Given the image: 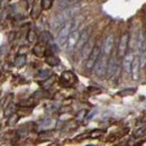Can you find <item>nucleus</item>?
I'll return each instance as SVG.
<instances>
[{
    "label": "nucleus",
    "mask_w": 146,
    "mask_h": 146,
    "mask_svg": "<svg viewBox=\"0 0 146 146\" xmlns=\"http://www.w3.org/2000/svg\"><path fill=\"white\" fill-rule=\"evenodd\" d=\"M81 9H82V5L78 2V3L73 5V6H70V7L65 8V9H63V10H61V13L52 21V28L53 29H57V28L62 27L66 21H69V20L74 18L76 16V14Z\"/></svg>",
    "instance_id": "f257e3e1"
},
{
    "label": "nucleus",
    "mask_w": 146,
    "mask_h": 146,
    "mask_svg": "<svg viewBox=\"0 0 146 146\" xmlns=\"http://www.w3.org/2000/svg\"><path fill=\"white\" fill-rule=\"evenodd\" d=\"M78 25H79V21H78V20L71 19V20L66 21V23L61 27V29H60V32H58V34H57V43H58V45H61V46L65 45V43H66V40H68V37L70 35V33L72 32L73 29H76Z\"/></svg>",
    "instance_id": "f03ea898"
},
{
    "label": "nucleus",
    "mask_w": 146,
    "mask_h": 146,
    "mask_svg": "<svg viewBox=\"0 0 146 146\" xmlns=\"http://www.w3.org/2000/svg\"><path fill=\"white\" fill-rule=\"evenodd\" d=\"M108 55L101 53V55L99 56L98 61L96 62L94 66H93V71L96 73V75L102 78L106 73H107V65H108V60H107Z\"/></svg>",
    "instance_id": "7ed1b4c3"
},
{
    "label": "nucleus",
    "mask_w": 146,
    "mask_h": 146,
    "mask_svg": "<svg viewBox=\"0 0 146 146\" xmlns=\"http://www.w3.org/2000/svg\"><path fill=\"white\" fill-rule=\"evenodd\" d=\"M100 55H101V48H100V46H98V45L93 46V48H92L89 57L87 58V63H86L87 70L93 69V66H94V64H96V62L98 61V58H99Z\"/></svg>",
    "instance_id": "20e7f679"
},
{
    "label": "nucleus",
    "mask_w": 146,
    "mask_h": 146,
    "mask_svg": "<svg viewBox=\"0 0 146 146\" xmlns=\"http://www.w3.org/2000/svg\"><path fill=\"white\" fill-rule=\"evenodd\" d=\"M80 35H81V33L78 29H73L72 32L70 33V35L68 37V40L65 43V47H66V50L69 52H71L72 50L76 48V45H78Z\"/></svg>",
    "instance_id": "39448f33"
},
{
    "label": "nucleus",
    "mask_w": 146,
    "mask_h": 146,
    "mask_svg": "<svg viewBox=\"0 0 146 146\" xmlns=\"http://www.w3.org/2000/svg\"><path fill=\"white\" fill-rule=\"evenodd\" d=\"M141 68H142V64H141L139 56H134V61H133L131 70H130V74H131L133 80H138L139 73H141Z\"/></svg>",
    "instance_id": "423d86ee"
},
{
    "label": "nucleus",
    "mask_w": 146,
    "mask_h": 146,
    "mask_svg": "<svg viewBox=\"0 0 146 146\" xmlns=\"http://www.w3.org/2000/svg\"><path fill=\"white\" fill-rule=\"evenodd\" d=\"M118 71V64H117V60L116 56H111L108 61V65H107V78L111 79L112 76H115V73Z\"/></svg>",
    "instance_id": "0eeeda50"
},
{
    "label": "nucleus",
    "mask_w": 146,
    "mask_h": 146,
    "mask_svg": "<svg viewBox=\"0 0 146 146\" xmlns=\"http://www.w3.org/2000/svg\"><path fill=\"white\" fill-rule=\"evenodd\" d=\"M75 81H76L75 75L71 71H65V72L62 73V75H61V83L64 87H71Z\"/></svg>",
    "instance_id": "6e6552de"
},
{
    "label": "nucleus",
    "mask_w": 146,
    "mask_h": 146,
    "mask_svg": "<svg viewBox=\"0 0 146 146\" xmlns=\"http://www.w3.org/2000/svg\"><path fill=\"white\" fill-rule=\"evenodd\" d=\"M128 42H129V37H128L127 33H125L123 36L120 37L119 45H118V55L119 56H124V55L127 53Z\"/></svg>",
    "instance_id": "1a4fd4ad"
},
{
    "label": "nucleus",
    "mask_w": 146,
    "mask_h": 146,
    "mask_svg": "<svg viewBox=\"0 0 146 146\" xmlns=\"http://www.w3.org/2000/svg\"><path fill=\"white\" fill-rule=\"evenodd\" d=\"M113 44H115V37L112 36V35H109V36L105 39V42H104V45H102V53L109 56L110 53L112 52Z\"/></svg>",
    "instance_id": "9d476101"
},
{
    "label": "nucleus",
    "mask_w": 146,
    "mask_h": 146,
    "mask_svg": "<svg viewBox=\"0 0 146 146\" xmlns=\"http://www.w3.org/2000/svg\"><path fill=\"white\" fill-rule=\"evenodd\" d=\"M91 31L92 28L91 27H87L82 33H81V35H80V38H79V42H78V45H76V47H79V48H82L83 47V45L90 39V35H91Z\"/></svg>",
    "instance_id": "9b49d317"
},
{
    "label": "nucleus",
    "mask_w": 146,
    "mask_h": 146,
    "mask_svg": "<svg viewBox=\"0 0 146 146\" xmlns=\"http://www.w3.org/2000/svg\"><path fill=\"white\" fill-rule=\"evenodd\" d=\"M133 61H134V55L131 52H128L124 55V60H123V68H124V71L126 73H130L131 70V64H133Z\"/></svg>",
    "instance_id": "f8f14e48"
},
{
    "label": "nucleus",
    "mask_w": 146,
    "mask_h": 146,
    "mask_svg": "<svg viewBox=\"0 0 146 146\" xmlns=\"http://www.w3.org/2000/svg\"><path fill=\"white\" fill-rule=\"evenodd\" d=\"M92 48H93V45H92V42L89 39L82 47V58L83 60H87L89 57V55L91 53Z\"/></svg>",
    "instance_id": "ddd939ff"
},
{
    "label": "nucleus",
    "mask_w": 146,
    "mask_h": 146,
    "mask_svg": "<svg viewBox=\"0 0 146 146\" xmlns=\"http://www.w3.org/2000/svg\"><path fill=\"white\" fill-rule=\"evenodd\" d=\"M79 0H60L57 2V10H63L70 6H73L75 3H78Z\"/></svg>",
    "instance_id": "4468645a"
},
{
    "label": "nucleus",
    "mask_w": 146,
    "mask_h": 146,
    "mask_svg": "<svg viewBox=\"0 0 146 146\" xmlns=\"http://www.w3.org/2000/svg\"><path fill=\"white\" fill-rule=\"evenodd\" d=\"M54 126H55V121L52 118H46V119L42 120L40 124H39V127H40V129H43V130L51 129V128H53Z\"/></svg>",
    "instance_id": "2eb2a0df"
},
{
    "label": "nucleus",
    "mask_w": 146,
    "mask_h": 146,
    "mask_svg": "<svg viewBox=\"0 0 146 146\" xmlns=\"http://www.w3.org/2000/svg\"><path fill=\"white\" fill-rule=\"evenodd\" d=\"M33 53L38 56V57H42L43 55L45 54V47L43 45H36L34 48H33Z\"/></svg>",
    "instance_id": "dca6fc26"
},
{
    "label": "nucleus",
    "mask_w": 146,
    "mask_h": 146,
    "mask_svg": "<svg viewBox=\"0 0 146 146\" xmlns=\"http://www.w3.org/2000/svg\"><path fill=\"white\" fill-rule=\"evenodd\" d=\"M58 58L54 56V55H50V56H47L46 57V63L48 64V65H51V66H55V65H57L58 64Z\"/></svg>",
    "instance_id": "f3484780"
},
{
    "label": "nucleus",
    "mask_w": 146,
    "mask_h": 146,
    "mask_svg": "<svg viewBox=\"0 0 146 146\" xmlns=\"http://www.w3.org/2000/svg\"><path fill=\"white\" fill-rule=\"evenodd\" d=\"M51 74H52L51 70H42V71L38 72L37 78H38V79H42V80H46L47 78H50Z\"/></svg>",
    "instance_id": "a211bd4d"
},
{
    "label": "nucleus",
    "mask_w": 146,
    "mask_h": 146,
    "mask_svg": "<svg viewBox=\"0 0 146 146\" xmlns=\"http://www.w3.org/2000/svg\"><path fill=\"white\" fill-rule=\"evenodd\" d=\"M26 63V56L25 55H18L15 60V65L16 66H23L24 64Z\"/></svg>",
    "instance_id": "6ab92c4d"
},
{
    "label": "nucleus",
    "mask_w": 146,
    "mask_h": 146,
    "mask_svg": "<svg viewBox=\"0 0 146 146\" xmlns=\"http://www.w3.org/2000/svg\"><path fill=\"white\" fill-rule=\"evenodd\" d=\"M136 92V89L135 88H128V89H124V90H121V91L118 92V94L120 96V97H126V96H131L133 93H135Z\"/></svg>",
    "instance_id": "aec40b11"
},
{
    "label": "nucleus",
    "mask_w": 146,
    "mask_h": 146,
    "mask_svg": "<svg viewBox=\"0 0 146 146\" xmlns=\"http://www.w3.org/2000/svg\"><path fill=\"white\" fill-rule=\"evenodd\" d=\"M18 119H19L18 115H16V113H11V115L9 116V119H8V125H9V126H14V125L18 121Z\"/></svg>",
    "instance_id": "412c9836"
},
{
    "label": "nucleus",
    "mask_w": 146,
    "mask_h": 146,
    "mask_svg": "<svg viewBox=\"0 0 146 146\" xmlns=\"http://www.w3.org/2000/svg\"><path fill=\"white\" fill-rule=\"evenodd\" d=\"M40 6H42V8L43 9H50L51 7H52V0H42V2H40Z\"/></svg>",
    "instance_id": "4be33fe9"
},
{
    "label": "nucleus",
    "mask_w": 146,
    "mask_h": 146,
    "mask_svg": "<svg viewBox=\"0 0 146 146\" xmlns=\"http://www.w3.org/2000/svg\"><path fill=\"white\" fill-rule=\"evenodd\" d=\"M40 42H43V43H46V42H50L52 38L50 36V34L47 33V32H44V33H42V35H40Z\"/></svg>",
    "instance_id": "5701e85b"
},
{
    "label": "nucleus",
    "mask_w": 146,
    "mask_h": 146,
    "mask_svg": "<svg viewBox=\"0 0 146 146\" xmlns=\"http://www.w3.org/2000/svg\"><path fill=\"white\" fill-rule=\"evenodd\" d=\"M53 82H54V79H53V78H47L46 81L42 83V87H44L45 89H47V88H50V87L53 84Z\"/></svg>",
    "instance_id": "b1692460"
},
{
    "label": "nucleus",
    "mask_w": 146,
    "mask_h": 146,
    "mask_svg": "<svg viewBox=\"0 0 146 146\" xmlns=\"http://www.w3.org/2000/svg\"><path fill=\"white\" fill-rule=\"evenodd\" d=\"M102 134H104L102 130H93V131L90 133V137H91V138H98V137H100Z\"/></svg>",
    "instance_id": "393cba45"
},
{
    "label": "nucleus",
    "mask_w": 146,
    "mask_h": 146,
    "mask_svg": "<svg viewBox=\"0 0 146 146\" xmlns=\"http://www.w3.org/2000/svg\"><path fill=\"white\" fill-rule=\"evenodd\" d=\"M11 113H14V107H13V105L10 104L9 107H8V106L6 107V109H5V115H6V116H10Z\"/></svg>",
    "instance_id": "a878e982"
},
{
    "label": "nucleus",
    "mask_w": 146,
    "mask_h": 146,
    "mask_svg": "<svg viewBox=\"0 0 146 146\" xmlns=\"http://www.w3.org/2000/svg\"><path fill=\"white\" fill-rule=\"evenodd\" d=\"M28 40L29 42H35L36 40V34H35V32H33V31L29 32V34H28Z\"/></svg>",
    "instance_id": "bb28decb"
},
{
    "label": "nucleus",
    "mask_w": 146,
    "mask_h": 146,
    "mask_svg": "<svg viewBox=\"0 0 146 146\" xmlns=\"http://www.w3.org/2000/svg\"><path fill=\"white\" fill-rule=\"evenodd\" d=\"M88 137H90V134H82V135L78 136L75 139H76V141H80V139H83V138H88Z\"/></svg>",
    "instance_id": "cd10ccee"
},
{
    "label": "nucleus",
    "mask_w": 146,
    "mask_h": 146,
    "mask_svg": "<svg viewBox=\"0 0 146 146\" xmlns=\"http://www.w3.org/2000/svg\"><path fill=\"white\" fill-rule=\"evenodd\" d=\"M145 129H146L145 127H142L141 129H138V130H137V133H135V136H136V137H138V136L143 135V134H144V130H145Z\"/></svg>",
    "instance_id": "c85d7f7f"
},
{
    "label": "nucleus",
    "mask_w": 146,
    "mask_h": 146,
    "mask_svg": "<svg viewBox=\"0 0 146 146\" xmlns=\"http://www.w3.org/2000/svg\"><path fill=\"white\" fill-rule=\"evenodd\" d=\"M86 110H81L80 112H79V117H76V119H79V120H81L82 119V117H84L86 116Z\"/></svg>",
    "instance_id": "c756f323"
},
{
    "label": "nucleus",
    "mask_w": 146,
    "mask_h": 146,
    "mask_svg": "<svg viewBox=\"0 0 146 146\" xmlns=\"http://www.w3.org/2000/svg\"><path fill=\"white\" fill-rule=\"evenodd\" d=\"M94 115H96V111H91V112H90V115L86 116V118H87V119H91V118L93 117V116H94Z\"/></svg>",
    "instance_id": "7c9ffc66"
},
{
    "label": "nucleus",
    "mask_w": 146,
    "mask_h": 146,
    "mask_svg": "<svg viewBox=\"0 0 146 146\" xmlns=\"http://www.w3.org/2000/svg\"><path fill=\"white\" fill-rule=\"evenodd\" d=\"M144 106H145V107H146V101H145V104H144Z\"/></svg>",
    "instance_id": "2f4dec72"
},
{
    "label": "nucleus",
    "mask_w": 146,
    "mask_h": 146,
    "mask_svg": "<svg viewBox=\"0 0 146 146\" xmlns=\"http://www.w3.org/2000/svg\"><path fill=\"white\" fill-rule=\"evenodd\" d=\"M144 68H145V69H146V63H145V66H144Z\"/></svg>",
    "instance_id": "473e14b6"
}]
</instances>
